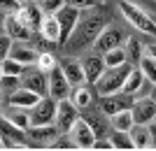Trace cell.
<instances>
[{"label": "cell", "mask_w": 156, "mask_h": 151, "mask_svg": "<svg viewBox=\"0 0 156 151\" xmlns=\"http://www.w3.org/2000/svg\"><path fill=\"white\" fill-rule=\"evenodd\" d=\"M105 23H107V16H105L103 9H98V5L91 7V9H82L77 23L72 28L70 37L63 42V46L70 51V56H75L79 51H89Z\"/></svg>", "instance_id": "cell-1"}, {"label": "cell", "mask_w": 156, "mask_h": 151, "mask_svg": "<svg viewBox=\"0 0 156 151\" xmlns=\"http://www.w3.org/2000/svg\"><path fill=\"white\" fill-rule=\"evenodd\" d=\"M117 9H119V14H121V19H124L130 28H135L137 33L149 35V37L156 39V19L149 12H144L140 5L130 2V0H119Z\"/></svg>", "instance_id": "cell-2"}, {"label": "cell", "mask_w": 156, "mask_h": 151, "mask_svg": "<svg viewBox=\"0 0 156 151\" xmlns=\"http://www.w3.org/2000/svg\"><path fill=\"white\" fill-rule=\"evenodd\" d=\"M133 67V63H124V65L117 67H105V72L96 79L93 84V91H96V98H103V95H112V93H119L121 86H124V79L128 74V70Z\"/></svg>", "instance_id": "cell-3"}, {"label": "cell", "mask_w": 156, "mask_h": 151, "mask_svg": "<svg viewBox=\"0 0 156 151\" xmlns=\"http://www.w3.org/2000/svg\"><path fill=\"white\" fill-rule=\"evenodd\" d=\"M126 39V33L124 28L117 26V23H105L103 30L98 33V37L93 39V44L89 51H96V53H105L110 51V49H114V46H121Z\"/></svg>", "instance_id": "cell-4"}, {"label": "cell", "mask_w": 156, "mask_h": 151, "mask_svg": "<svg viewBox=\"0 0 156 151\" xmlns=\"http://www.w3.org/2000/svg\"><path fill=\"white\" fill-rule=\"evenodd\" d=\"M28 116H30V125L54 123V118H56V100H54L51 95H42V98L28 109Z\"/></svg>", "instance_id": "cell-5"}, {"label": "cell", "mask_w": 156, "mask_h": 151, "mask_svg": "<svg viewBox=\"0 0 156 151\" xmlns=\"http://www.w3.org/2000/svg\"><path fill=\"white\" fill-rule=\"evenodd\" d=\"M130 114L133 121L142 125H149L151 121H156V102L147 95V98H133L130 102Z\"/></svg>", "instance_id": "cell-6"}, {"label": "cell", "mask_w": 156, "mask_h": 151, "mask_svg": "<svg viewBox=\"0 0 156 151\" xmlns=\"http://www.w3.org/2000/svg\"><path fill=\"white\" fill-rule=\"evenodd\" d=\"M68 135H70V139L75 142V149H91L93 139H96L93 130L89 128V123L84 121V116H82V114L75 118V123L70 125Z\"/></svg>", "instance_id": "cell-7"}, {"label": "cell", "mask_w": 156, "mask_h": 151, "mask_svg": "<svg viewBox=\"0 0 156 151\" xmlns=\"http://www.w3.org/2000/svg\"><path fill=\"white\" fill-rule=\"evenodd\" d=\"M77 116H79V109L70 102V98L56 100V118H54V123H56V128H58L61 132L70 130V125L75 123Z\"/></svg>", "instance_id": "cell-8"}, {"label": "cell", "mask_w": 156, "mask_h": 151, "mask_svg": "<svg viewBox=\"0 0 156 151\" xmlns=\"http://www.w3.org/2000/svg\"><path fill=\"white\" fill-rule=\"evenodd\" d=\"M70 88L72 86L68 84V79L61 72L58 65L47 72V95H51L54 100H61V98H68V95H70Z\"/></svg>", "instance_id": "cell-9"}, {"label": "cell", "mask_w": 156, "mask_h": 151, "mask_svg": "<svg viewBox=\"0 0 156 151\" xmlns=\"http://www.w3.org/2000/svg\"><path fill=\"white\" fill-rule=\"evenodd\" d=\"M14 16L23 23V26L30 30V33H37L40 30V23H42V19H44V14H42V9H40L35 2H21L19 9L14 12Z\"/></svg>", "instance_id": "cell-10"}, {"label": "cell", "mask_w": 156, "mask_h": 151, "mask_svg": "<svg viewBox=\"0 0 156 151\" xmlns=\"http://www.w3.org/2000/svg\"><path fill=\"white\" fill-rule=\"evenodd\" d=\"M37 53H40V49H37V46H33L30 42H19V39H14L7 56L14 58L16 63H21L23 67H30V65H35Z\"/></svg>", "instance_id": "cell-11"}, {"label": "cell", "mask_w": 156, "mask_h": 151, "mask_svg": "<svg viewBox=\"0 0 156 151\" xmlns=\"http://www.w3.org/2000/svg\"><path fill=\"white\" fill-rule=\"evenodd\" d=\"M130 102H133V98L126 95L124 91H119V93H112V95L98 98V109H100L105 116H112V114L119 112V109H128Z\"/></svg>", "instance_id": "cell-12"}, {"label": "cell", "mask_w": 156, "mask_h": 151, "mask_svg": "<svg viewBox=\"0 0 156 151\" xmlns=\"http://www.w3.org/2000/svg\"><path fill=\"white\" fill-rule=\"evenodd\" d=\"M61 72L65 74L68 84L70 86H79V84H86V77H84V67H82V60L77 56H68L58 63Z\"/></svg>", "instance_id": "cell-13"}, {"label": "cell", "mask_w": 156, "mask_h": 151, "mask_svg": "<svg viewBox=\"0 0 156 151\" xmlns=\"http://www.w3.org/2000/svg\"><path fill=\"white\" fill-rule=\"evenodd\" d=\"M82 60V67H84V77H86V84H96V79L105 72V63H103V53H96V51H86Z\"/></svg>", "instance_id": "cell-14"}, {"label": "cell", "mask_w": 156, "mask_h": 151, "mask_svg": "<svg viewBox=\"0 0 156 151\" xmlns=\"http://www.w3.org/2000/svg\"><path fill=\"white\" fill-rule=\"evenodd\" d=\"M21 86L28 91H35L37 95H47V74L35 65H30V70L21 72Z\"/></svg>", "instance_id": "cell-15"}, {"label": "cell", "mask_w": 156, "mask_h": 151, "mask_svg": "<svg viewBox=\"0 0 156 151\" xmlns=\"http://www.w3.org/2000/svg\"><path fill=\"white\" fill-rule=\"evenodd\" d=\"M84 116V121L89 123V128L93 130L96 137H105L107 132H110V116H105L100 109H91V107H86L84 112H79Z\"/></svg>", "instance_id": "cell-16"}, {"label": "cell", "mask_w": 156, "mask_h": 151, "mask_svg": "<svg viewBox=\"0 0 156 151\" xmlns=\"http://www.w3.org/2000/svg\"><path fill=\"white\" fill-rule=\"evenodd\" d=\"M40 98H42V95H37L35 91H28V88H23V86H19V88H14L12 93H5V105L21 107V109H30Z\"/></svg>", "instance_id": "cell-17"}, {"label": "cell", "mask_w": 156, "mask_h": 151, "mask_svg": "<svg viewBox=\"0 0 156 151\" xmlns=\"http://www.w3.org/2000/svg\"><path fill=\"white\" fill-rule=\"evenodd\" d=\"M0 118H2L7 125H12V128H16V130H21V132H26L28 128H30V116H28V109H21V107H9V105H5V109H2Z\"/></svg>", "instance_id": "cell-18"}, {"label": "cell", "mask_w": 156, "mask_h": 151, "mask_svg": "<svg viewBox=\"0 0 156 151\" xmlns=\"http://www.w3.org/2000/svg\"><path fill=\"white\" fill-rule=\"evenodd\" d=\"M2 33L12 39V42L14 39H19V42H30V37H33V33L14 16V14H5V19H2Z\"/></svg>", "instance_id": "cell-19"}, {"label": "cell", "mask_w": 156, "mask_h": 151, "mask_svg": "<svg viewBox=\"0 0 156 151\" xmlns=\"http://www.w3.org/2000/svg\"><path fill=\"white\" fill-rule=\"evenodd\" d=\"M54 16H56V21H58V26H61V39L65 42V39L70 37L77 19H79V9H75V7H70V5H63ZM63 42H61V46H63Z\"/></svg>", "instance_id": "cell-20"}, {"label": "cell", "mask_w": 156, "mask_h": 151, "mask_svg": "<svg viewBox=\"0 0 156 151\" xmlns=\"http://www.w3.org/2000/svg\"><path fill=\"white\" fill-rule=\"evenodd\" d=\"M70 102L77 107L79 112H84L86 107L93 105V100H96V91H93L91 84H79V86H72L70 88Z\"/></svg>", "instance_id": "cell-21"}, {"label": "cell", "mask_w": 156, "mask_h": 151, "mask_svg": "<svg viewBox=\"0 0 156 151\" xmlns=\"http://www.w3.org/2000/svg\"><path fill=\"white\" fill-rule=\"evenodd\" d=\"M58 128H56V123H47V125H30L26 130V135L30 137V142L33 144H42V146H47L49 142H51L56 135H58Z\"/></svg>", "instance_id": "cell-22"}, {"label": "cell", "mask_w": 156, "mask_h": 151, "mask_svg": "<svg viewBox=\"0 0 156 151\" xmlns=\"http://www.w3.org/2000/svg\"><path fill=\"white\" fill-rule=\"evenodd\" d=\"M42 37H44V42H49V44H58L61 46V26L58 21H56V16L54 14H44V19H42V23H40V30H37Z\"/></svg>", "instance_id": "cell-23"}, {"label": "cell", "mask_w": 156, "mask_h": 151, "mask_svg": "<svg viewBox=\"0 0 156 151\" xmlns=\"http://www.w3.org/2000/svg\"><path fill=\"white\" fill-rule=\"evenodd\" d=\"M128 132H130V139H133L135 149H154V132H151L149 125L135 123Z\"/></svg>", "instance_id": "cell-24"}, {"label": "cell", "mask_w": 156, "mask_h": 151, "mask_svg": "<svg viewBox=\"0 0 156 151\" xmlns=\"http://www.w3.org/2000/svg\"><path fill=\"white\" fill-rule=\"evenodd\" d=\"M133 125H135V121H133L130 107H128V109H119V112H114L110 116V128H112V130H126V132H128Z\"/></svg>", "instance_id": "cell-25"}, {"label": "cell", "mask_w": 156, "mask_h": 151, "mask_svg": "<svg viewBox=\"0 0 156 151\" xmlns=\"http://www.w3.org/2000/svg\"><path fill=\"white\" fill-rule=\"evenodd\" d=\"M144 81V74L140 72V67L137 65H133L128 70V74H126V79H124V86H121V91L126 93V95H130V98H133V95H135V91L137 88H140V84H142Z\"/></svg>", "instance_id": "cell-26"}, {"label": "cell", "mask_w": 156, "mask_h": 151, "mask_svg": "<svg viewBox=\"0 0 156 151\" xmlns=\"http://www.w3.org/2000/svg\"><path fill=\"white\" fill-rule=\"evenodd\" d=\"M124 51H126V56H128V63H133L135 65L137 60H140V56H142V39L140 37H133V35H126V39H124Z\"/></svg>", "instance_id": "cell-27"}, {"label": "cell", "mask_w": 156, "mask_h": 151, "mask_svg": "<svg viewBox=\"0 0 156 151\" xmlns=\"http://www.w3.org/2000/svg\"><path fill=\"white\" fill-rule=\"evenodd\" d=\"M103 63H105V67H117V65L128 63V56H126L124 46H114L110 51H105L103 53Z\"/></svg>", "instance_id": "cell-28"}, {"label": "cell", "mask_w": 156, "mask_h": 151, "mask_svg": "<svg viewBox=\"0 0 156 151\" xmlns=\"http://www.w3.org/2000/svg\"><path fill=\"white\" fill-rule=\"evenodd\" d=\"M107 137L112 142V149H135L133 139H130V132H126V130H112V132H107Z\"/></svg>", "instance_id": "cell-29"}, {"label": "cell", "mask_w": 156, "mask_h": 151, "mask_svg": "<svg viewBox=\"0 0 156 151\" xmlns=\"http://www.w3.org/2000/svg\"><path fill=\"white\" fill-rule=\"evenodd\" d=\"M140 67V72L144 74V79H149L151 84H156V60L149 56H140V60L135 63Z\"/></svg>", "instance_id": "cell-30"}, {"label": "cell", "mask_w": 156, "mask_h": 151, "mask_svg": "<svg viewBox=\"0 0 156 151\" xmlns=\"http://www.w3.org/2000/svg\"><path fill=\"white\" fill-rule=\"evenodd\" d=\"M58 65V60H56V56H54L51 51H40L37 53V60H35V67L37 70H42V72H49V70H54V67Z\"/></svg>", "instance_id": "cell-31"}, {"label": "cell", "mask_w": 156, "mask_h": 151, "mask_svg": "<svg viewBox=\"0 0 156 151\" xmlns=\"http://www.w3.org/2000/svg\"><path fill=\"white\" fill-rule=\"evenodd\" d=\"M0 70H2V74H16V77H21V72L26 70V67L21 65V63H16L14 58H2L0 60Z\"/></svg>", "instance_id": "cell-32"}, {"label": "cell", "mask_w": 156, "mask_h": 151, "mask_svg": "<svg viewBox=\"0 0 156 151\" xmlns=\"http://www.w3.org/2000/svg\"><path fill=\"white\" fill-rule=\"evenodd\" d=\"M47 149H75V142L70 139L68 132H58V135L47 144Z\"/></svg>", "instance_id": "cell-33"}, {"label": "cell", "mask_w": 156, "mask_h": 151, "mask_svg": "<svg viewBox=\"0 0 156 151\" xmlns=\"http://www.w3.org/2000/svg\"><path fill=\"white\" fill-rule=\"evenodd\" d=\"M35 5L42 9V14H56L65 5V0H35Z\"/></svg>", "instance_id": "cell-34"}, {"label": "cell", "mask_w": 156, "mask_h": 151, "mask_svg": "<svg viewBox=\"0 0 156 151\" xmlns=\"http://www.w3.org/2000/svg\"><path fill=\"white\" fill-rule=\"evenodd\" d=\"M19 86H21V77H16V74H2L0 77V88L5 93H12Z\"/></svg>", "instance_id": "cell-35"}, {"label": "cell", "mask_w": 156, "mask_h": 151, "mask_svg": "<svg viewBox=\"0 0 156 151\" xmlns=\"http://www.w3.org/2000/svg\"><path fill=\"white\" fill-rule=\"evenodd\" d=\"M65 5H70V7H75V9H91V7H96L98 2L96 0H65Z\"/></svg>", "instance_id": "cell-36"}, {"label": "cell", "mask_w": 156, "mask_h": 151, "mask_svg": "<svg viewBox=\"0 0 156 151\" xmlns=\"http://www.w3.org/2000/svg\"><path fill=\"white\" fill-rule=\"evenodd\" d=\"M21 0H0V12L2 14H14L19 9Z\"/></svg>", "instance_id": "cell-37"}, {"label": "cell", "mask_w": 156, "mask_h": 151, "mask_svg": "<svg viewBox=\"0 0 156 151\" xmlns=\"http://www.w3.org/2000/svg\"><path fill=\"white\" fill-rule=\"evenodd\" d=\"M9 46H12V39L7 37L5 33H0V60L7 58V53H9Z\"/></svg>", "instance_id": "cell-38"}, {"label": "cell", "mask_w": 156, "mask_h": 151, "mask_svg": "<svg viewBox=\"0 0 156 151\" xmlns=\"http://www.w3.org/2000/svg\"><path fill=\"white\" fill-rule=\"evenodd\" d=\"M151 86H154V84H151L149 79H144L142 84H140V88L135 91V95H133V98H147V95L151 93Z\"/></svg>", "instance_id": "cell-39"}, {"label": "cell", "mask_w": 156, "mask_h": 151, "mask_svg": "<svg viewBox=\"0 0 156 151\" xmlns=\"http://www.w3.org/2000/svg\"><path fill=\"white\" fill-rule=\"evenodd\" d=\"M142 56H149V58L156 60V39H151V42H142Z\"/></svg>", "instance_id": "cell-40"}, {"label": "cell", "mask_w": 156, "mask_h": 151, "mask_svg": "<svg viewBox=\"0 0 156 151\" xmlns=\"http://www.w3.org/2000/svg\"><path fill=\"white\" fill-rule=\"evenodd\" d=\"M2 109H5V91L0 88V114H2Z\"/></svg>", "instance_id": "cell-41"}, {"label": "cell", "mask_w": 156, "mask_h": 151, "mask_svg": "<svg viewBox=\"0 0 156 151\" xmlns=\"http://www.w3.org/2000/svg\"><path fill=\"white\" fill-rule=\"evenodd\" d=\"M149 128H151V132H154V146H156V121H151Z\"/></svg>", "instance_id": "cell-42"}, {"label": "cell", "mask_w": 156, "mask_h": 151, "mask_svg": "<svg viewBox=\"0 0 156 151\" xmlns=\"http://www.w3.org/2000/svg\"><path fill=\"white\" fill-rule=\"evenodd\" d=\"M149 98H151V100H154V102H156V84L151 86V93H149Z\"/></svg>", "instance_id": "cell-43"}, {"label": "cell", "mask_w": 156, "mask_h": 151, "mask_svg": "<svg viewBox=\"0 0 156 151\" xmlns=\"http://www.w3.org/2000/svg\"><path fill=\"white\" fill-rule=\"evenodd\" d=\"M0 149H5V137L0 135Z\"/></svg>", "instance_id": "cell-44"}, {"label": "cell", "mask_w": 156, "mask_h": 151, "mask_svg": "<svg viewBox=\"0 0 156 151\" xmlns=\"http://www.w3.org/2000/svg\"><path fill=\"white\" fill-rule=\"evenodd\" d=\"M96 2H98V5H105V2H107V0H96Z\"/></svg>", "instance_id": "cell-45"}, {"label": "cell", "mask_w": 156, "mask_h": 151, "mask_svg": "<svg viewBox=\"0 0 156 151\" xmlns=\"http://www.w3.org/2000/svg\"><path fill=\"white\" fill-rule=\"evenodd\" d=\"M0 77H2V70H0Z\"/></svg>", "instance_id": "cell-46"}]
</instances>
